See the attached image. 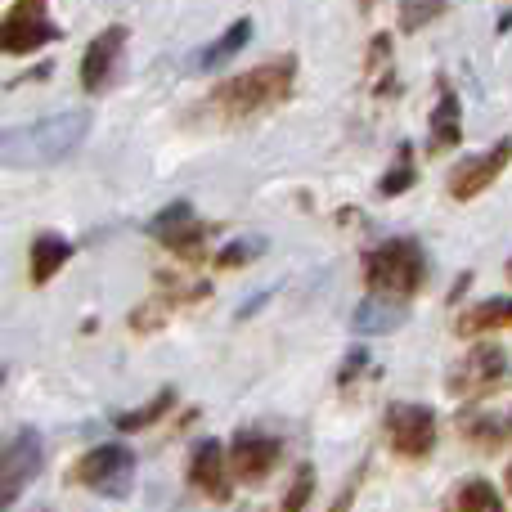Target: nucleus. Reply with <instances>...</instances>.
<instances>
[{"label": "nucleus", "instance_id": "19", "mask_svg": "<svg viewBox=\"0 0 512 512\" xmlns=\"http://www.w3.org/2000/svg\"><path fill=\"white\" fill-rule=\"evenodd\" d=\"M171 405H176V391H158V396H153L144 409H131V414H117V427H122V432H140V427L158 423V418L167 414Z\"/></svg>", "mask_w": 512, "mask_h": 512}, {"label": "nucleus", "instance_id": "3", "mask_svg": "<svg viewBox=\"0 0 512 512\" xmlns=\"http://www.w3.org/2000/svg\"><path fill=\"white\" fill-rule=\"evenodd\" d=\"M364 279L378 297H414L427 279L423 248L414 239H391L364 256Z\"/></svg>", "mask_w": 512, "mask_h": 512}, {"label": "nucleus", "instance_id": "7", "mask_svg": "<svg viewBox=\"0 0 512 512\" xmlns=\"http://www.w3.org/2000/svg\"><path fill=\"white\" fill-rule=\"evenodd\" d=\"M41 472V441L36 432H18L5 441V454H0V504L14 508L23 486Z\"/></svg>", "mask_w": 512, "mask_h": 512}, {"label": "nucleus", "instance_id": "8", "mask_svg": "<svg viewBox=\"0 0 512 512\" xmlns=\"http://www.w3.org/2000/svg\"><path fill=\"white\" fill-rule=\"evenodd\" d=\"M149 234H153L158 243H167L171 252L189 256V261H198V256H203V243H207V225L198 221L194 207H185V203L167 207V212H162L158 221L149 225Z\"/></svg>", "mask_w": 512, "mask_h": 512}, {"label": "nucleus", "instance_id": "25", "mask_svg": "<svg viewBox=\"0 0 512 512\" xmlns=\"http://www.w3.org/2000/svg\"><path fill=\"white\" fill-rule=\"evenodd\" d=\"M508 279H512V261H508Z\"/></svg>", "mask_w": 512, "mask_h": 512}, {"label": "nucleus", "instance_id": "21", "mask_svg": "<svg viewBox=\"0 0 512 512\" xmlns=\"http://www.w3.org/2000/svg\"><path fill=\"white\" fill-rule=\"evenodd\" d=\"M396 324H400V310H378L373 301L355 310V328H369V333H378V328H396Z\"/></svg>", "mask_w": 512, "mask_h": 512}, {"label": "nucleus", "instance_id": "5", "mask_svg": "<svg viewBox=\"0 0 512 512\" xmlns=\"http://www.w3.org/2000/svg\"><path fill=\"white\" fill-rule=\"evenodd\" d=\"M54 36H59V27H54L50 9L41 0H23V5L5 9V36H0L5 54H32L41 45H50Z\"/></svg>", "mask_w": 512, "mask_h": 512}, {"label": "nucleus", "instance_id": "18", "mask_svg": "<svg viewBox=\"0 0 512 512\" xmlns=\"http://www.w3.org/2000/svg\"><path fill=\"white\" fill-rule=\"evenodd\" d=\"M248 36H252V18H239V23H234L230 32L221 36V41H216V45H207V50H203V59H198V63H203V68H216V63H225L234 50H243V45H248Z\"/></svg>", "mask_w": 512, "mask_h": 512}, {"label": "nucleus", "instance_id": "11", "mask_svg": "<svg viewBox=\"0 0 512 512\" xmlns=\"http://www.w3.org/2000/svg\"><path fill=\"white\" fill-rule=\"evenodd\" d=\"M512 162V140H499V149L481 153V158H463V167L450 176V194L454 198H477L481 189L495 185V176Z\"/></svg>", "mask_w": 512, "mask_h": 512}, {"label": "nucleus", "instance_id": "20", "mask_svg": "<svg viewBox=\"0 0 512 512\" xmlns=\"http://www.w3.org/2000/svg\"><path fill=\"white\" fill-rule=\"evenodd\" d=\"M414 185V149L409 144H400V162H396V171H387V180H382V194H405V189Z\"/></svg>", "mask_w": 512, "mask_h": 512}, {"label": "nucleus", "instance_id": "10", "mask_svg": "<svg viewBox=\"0 0 512 512\" xmlns=\"http://www.w3.org/2000/svg\"><path fill=\"white\" fill-rule=\"evenodd\" d=\"M279 463V436H265V432H239L230 445V468L239 481H248V486H256V481L270 477V468Z\"/></svg>", "mask_w": 512, "mask_h": 512}, {"label": "nucleus", "instance_id": "16", "mask_svg": "<svg viewBox=\"0 0 512 512\" xmlns=\"http://www.w3.org/2000/svg\"><path fill=\"white\" fill-rule=\"evenodd\" d=\"M499 324H512V297H495V301L472 306L459 319V333H486V328H499Z\"/></svg>", "mask_w": 512, "mask_h": 512}, {"label": "nucleus", "instance_id": "9", "mask_svg": "<svg viewBox=\"0 0 512 512\" xmlns=\"http://www.w3.org/2000/svg\"><path fill=\"white\" fill-rule=\"evenodd\" d=\"M508 373V355L499 346H477L472 355H463V364L450 373V391L454 396H481L495 382H504Z\"/></svg>", "mask_w": 512, "mask_h": 512}, {"label": "nucleus", "instance_id": "2", "mask_svg": "<svg viewBox=\"0 0 512 512\" xmlns=\"http://www.w3.org/2000/svg\"><path fill=\"white\" fill-rule=\"evenodd\" d=\"M292 77H297V59L261 63V68H252V72H243V77L225 81V86L212 95V104L221 108L225 117L265 113V108H274V104H283V99H288Z\"/></svg>", "mask_w": 512, "mask_h": 512}, {"label": "nucleus", "instance_id": "4", "mask_svg": "<svg viewBox=\"0 0 512 512\" xmlns=\"http://www.w3.org/2000/svg\"><path fill=\"white\" fill-rule=\"evenodd\" d=\"M77 481L104 499H126L135 481V454L126 445H99L77 463Z\"/></svg>", "mask_w": 512, "mask_h": 512}, {"label": "nucleus", "instance_id": "6", "mask_svg": "<svg viewBox=\"0 0 512 512\" xmlns=\"http://www.w3.org/2000/svg\"><path fill=\"white\" fill-rule=\"evenodd\" d=\"M387 441L405 459H423L436 445V414L427 405H391L387 409Z\"/></svg>", "mask_w": 512, "mask_h": 512}, {"label": "nucleus", "instance_id": "12", "mask_svg": "<svg viewBox=\"0 0 512 512\" xmlns=\"http://www.w3.org/2000/svg\"><path fill=\"white\" fill-rule=\"evenodd\" d=\"M122 45H126V27L113 23L104 36H95L86 50V59H81V86L90 90V95H99V90L113 81V68L117 59H122Z\"/></svg>", "mask_w": 512, "mask_h": 512}, {"label": "nucleus", "instance_id": "17", "mask_svg": "<svg viewBox=\"0 0 512 512\" xmlns=\"http://www.w3.org/2000/svg\"><path fill=\"white\" fill-rule=\"evenodd\" d=\"M450 512H504V504H499V490L490 486V481H468V486L454 495Z\"/></svg>", "mask_w": 512, "mask_h": 512}, {"label": "nucleus", "instance_id": "24", "mask_svg": "<svg viewBox=\"0 0 512 512\" xmlns=\"http://www.w3.org/2000/svg\"><path fill=\"white\" fill-rule=\"evenodd\" d=\"M508 490H512V468H508Z\"/></svg>", "mask_w": 512, "mask_h": 512}, {"label": "nucleus", "instance_id": "22", "mask_svg": "<svg viewBox=\"0 0 512 512\" xmlns=\"http://www.w3.org/2000/svg\"><path fill=\"white\" fill-rule=\"evenodd\" d=\"M310 490H315V472L301 468L297 481H292V490H288V504H283V512H301V508H306L310 504Z\"/></svg>", "mask_w": 512, "mask_h": 512}, {"label": "nucleus", "instance_id": "13", "mask_svg": "<svg viewBox=\"0 0 512 512\" xmlns=\"http://www.w3.org/2000/svg\"><path fill=\"white\" fill-rule=\"evenodd\" d=\"M189 481L212 499H230V463H225L221 441H198L189 454Z\"/></svg>", "mask_w": 512, "mask_h": 512}, {"label": "nucleus", "instance_id": "23", "mask_svg": "<svg viewBox=\"0 0 512 512\" xmlns=\"http://www.w3.org/2000/svg\"><path fill=\"white\" fill-rule=\"evenodd\" d=\"M436 14H441V5H405L400 18H405V32H414L418 23H427V18H436Z\"/></svg>", "mask_w": 512, "mask_h": 512}, {"label": "nucleus", "instance_id": "1", "mask_svg": "<svg viewBox=\"0 0 512 512\" xmlns=\"http://www.w3.org/2000/svg\"><path fill=\"white\" fill-rule=\"evenodd\" d=\"M86 126H90V113L77 108V113L45 117V122L27 126V131H9L5 135V167H50V162L68 158L81 144Z\"/></svg>", "mask_w": 512, "mask_h": 512}, {"label": "nucleus", "instance_id": "14", "mask_svg": "<svg viewBox=\"0 0 512 512\" xmlns=\"http://www.w3.org/2000/svg\"><path fill=\"white\" fill-rule=\"evenodd\" d=\"M68 239H59V234H41V239L32 243V283H50L54 274H59V265H68Z\"/></svg>", "mask_w": 512, "mask_h": 512}, {"label": "nucleus", "instance_id": "15", "mask_svg": "<svg viewBox=\"0 0 512 512\" xmlns=\"http://www.w3.org/2000/svg\"><path fill=\"white\" fill-rule=\"evenodd\" d=\"M450 144H459V99L450 86H441V108L432 122V153H445Z\"/></svg>", "mask_w": 512, "mask_h": 512}]
</instances>
